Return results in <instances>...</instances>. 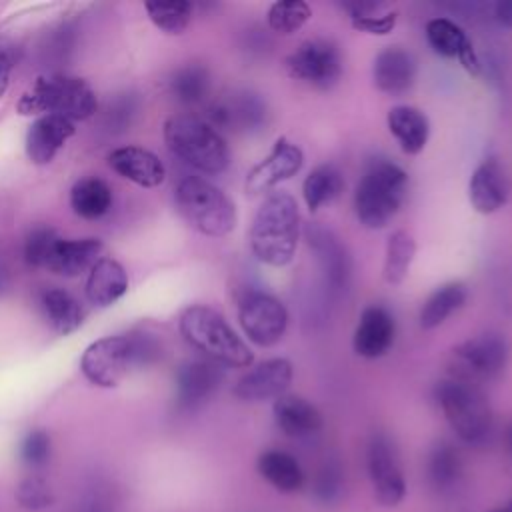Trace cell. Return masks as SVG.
<instances>
[{
    "label": "cell",
    "instance_id": "b9f144b4",
    "mask_svg": "<svg viewBox=\"0 0 512 512\" xmlns=\"http://www.w3.org/2000/svg\"><path fill=\"white\" fill-rule=\"evenodd\" d=\"M20 458L24 464L38 468L44 466L50 458V438L44 430H32L24 436L20 444Z\"/></svg>",
    "mask_w": 512,
    "mask_h": 512
},
{
    "label": "cell",
    "instance_id": "7a4b0ae2",
    "mask_svg": "<svg viewBox=\"0 0 512 512\" xmlns=\"http://www.w3.org/2000/svg\"><path fill=\"white\" fill-rule=\"evenodd\" d=\"M248 242L254 258L272 268L288 266L300 242V210L286 190L266 194L252 218Z\"/></svg>",
    "mask_w": 512,
    "mask_h": 512
},
{
    "label": "cell",
    "instance_id": "7402d4cb",
    "mask_svg": "<svg viewBox=\"0 0 512 512\" xmlns=\"http://www.w3.org/2000/svg\"><path fill=\"white\" fill-rule=\"evenodd\" d=\"M110 168L140 188H156L166 180L164 162L140 146H120L108 154Z\"/></svg>",
    "mask_w": 512,
    "mask_h": 512
},
{
    "label": "cell",
    "instance_id": "e575fe53",
    "mask_svg": "<svg viewBox=\"0 0 512 512\" xmlns=\"http://www.w3.org/2000/svg\"><path fill=\"white\" fill-rule=\"evenodd\" d=\"M172 96L186 106L200 104L210 94V72L202 64H186L170 78Z\"/></svg>",
    "mask_w": 512,
    "mask_h": 512
},
{
    "label": "cell",
    "instance_id": "cb8c5ba5",
    "mask_svg": "<svg viewBox=\"0 0 512 512\" xmlns=\"http://www.w3.org/2000/svg\"><path fill=\"white\" fill-rule=\"evenodd\" d=\"M102 248L104 244L98 238H58L46 270L64 278H76L100 260Z\"/></svg>",
    "mask_w": 512,
    "mask_h": 512
},
{
    "label": "cell",
    "instance_id": "f35d334b",
    "mask_svg": "<svg viewBox=\"0 0 512 512\" xmlns=\"http://www.w3.org/2000/svg\"><path fill=\"white\" fill-rule=\"evenodd\" d=\"M16 502L24 510H44L54 504V494L50 486L38 478V476H28L24 478L18 488H16Z\"/></svg>",
    "mask_w": 512,
    "mask_h": 512
},
{
    "label": "cell",
    "instance_id": "1f68e13d",
    "mask_svg": "<svg viewBox=\"0 0 512 512\" xmlns=\"http://www.w3.org/2000/svg\"><path fill=\"white\" fill-rule=\"evenodd\" d=\"M344 192V176L334 164H320L302 182V198L310 212L332 204Z\"/></svg>",
    "mask_w": 512,
    "mask_h": 512
},
{
    "label": "cell",
    "instance_id": "836d02e7",
    "mask_svg": "<svg viewBox=\"0 0 512 512\" xmlns=\"http://www.w3.org/2000/svg\"><path fill=\"white\" fill-rule=\"evenodd\" d=\"M150 22L168 36H180L194 16V6L188 0H150L144 2Z\"/></svg>",
    "mask_w": 512,
    "mask_h": 512
},
{
    "label": "cell",
    "instance_id": "484cf974",
    "mask_svg": "<svg viewBox=\"0 0 512 512\" xmlns=\"http://www.w3.org/2000/svg\"><path fill=\"white\" fill-rule=\"evenodd\" d=\"M386 126L398 142L400 150L408 156L420 154L428 144L430 120L420 108L412 104L392 106L386 114Z\"/></svg>",
    "mask_w": 512,
    "mask_h": 512
},
{
    "label": "cell",
    "instance_id": "6da1fadb",
    "mask_svg": "<svg viewBox=\"0 0 512 512\" xmlns=\"http://www.w3.org/2000/svg\"><path fill=\"white\" fill-rule=\"evenodd\" d=\"M160 356V340L146 330L104 336L84 350L80 372L98 388H116L132 370L150 366Z\"/></svg>",
    "mask_w": 512,
    "mask_h": 512
},
{
    "label": "cell",
    "instance_id": "7bdbcfd3",
    "mask_svg": "<svg viewBox=\"0 0 512 512\" xmlns=\"http://www.w3.org/2000/svg\"><path fill=\"white\" fill-rule=\"evenodd\" d=\"M14 66V54L12 46L0 38V100L4 98L8 84H10V72Z\"/></svg>",
    "mask_w": 512,
    "mask_h": 512
},
{
    "label": "cell",
    "instance_id": "d4e9b609",
    "mask_svg": "<svg viewBox=\"0 0 512 512\" xmlns=\"http://www.w3.org/2000/svg\"><path fill=\"white\" fill-rule=\"evenodd\" d=\"M276 426L290 438H306L316 434L324 420L320 410L298 394H282L272 404Z\"/></svg>",
    "mask_w": 512,
    "mask_h": 512
},
{
    "label": "cell",
    "instance_id": "2e32d148",
    "mask_svg": "<svg viewBox=\"0 0 512 512\" xmlns=\"http://www.w3.org/2000/svg\"><path fill=\"white\" fill-rule=\"evenodd\" d=\"M426 40L438 56L458 60V64L466 70V74L474 78L480 76L482 72L480 58L474 50L472 40L468 38L466 30L460 24L444 16L432 18L426 22Z\"/></svg>",
    "mask_w": 512,
    "mask_h": 512
},
{
    "label": "cell",
    "instance_id": "60d3db41",
    "mask_svg": "<svg viewBox=\"0 0 512 512\" xmlns=\"http://www.w3.org/2000/svg\"><path fill=\"white\" fill-rule=\"evenodd\" d=\"M314 494L322 504H334L342 496V470L336 464L320 468L314 480Z\"/></svg>",
    "mask_w": 512,
    "mask_h": 512
},
{
    "label": "cell",
    "instance_id": "ffe728a7",
    "mask_svg": "<svg viewBox=\"0 0 512 512\" xmlns=\"http://www.w3.org/2000/svg\"><path fill=\"white\" fill-rule=\"evenodd\" d=\"M416 60L402 46L382 48L372 64V80L376 90L388 96L406 94L416 82Z\"/></svg>",
    "mask_w": 512,
    "mask_h": 512
},
{
    "label": "cell",
    "instance_id": "f1b7e54d",
    "mask_svg": "<svg viewBox=\"0 0 512 512\" xmlns=\"http://www.w3.org/2000/svg\"><path fill=\"white\" fill-rule=\"evenodd\" d=\"M40 308L50 328L62 336L76 332L84 322L80 302L62 288H48L40 294Z\"/></svg>",
    "mask_w": 512,
    "mask_h": 512
},
{
    "label": "cell",
    "instance_id": "44dd1931",
    "mask_svg": "<svg viewBox=\"0 0 512 512\" xmlns=\"http://www.w3.org/2000/svg\"><path fill=\"white\" fill-rule=\"evenodd\" d=\"M74 132V122L62 116H38L26 132V154L30 162L38 166L50 164L56 158V154L66 146V142L74 136Z\"/></svg>",
    "mask_w": 512,
    "mask_h": 512
},
{
    "label": "cell",
    "instance_id": "f546056e",
    "mask_svg": "<svg viewBox=\"0 0 512 512\" xmlns=\"http://www.w3.org/2000/svg\"><path fill=\"white\" fill-rule=\"evenodd\" d=\"M112 188L98 176H84L70 188V208L84 220H98L112 208Z\"/></svg>",
    "mask_w": 512,
    "mask_h": 512
},
{
    "label": "cell",
    "instance_id": "74e56055",
    "mask_svg": "<svg viewBox=\"0 0 512 512\" xmlns=\"http://www.w3.org/2000/svg\"><path fill=\"white\" fill-rule=\"evenodd\" d=\"M58 238L60 236L52 228H46V226H38V228L30 230V234L26 236V242H24L26 262L34 268H44L46 270L50 252H52Z\"/></svg>",
    "mask_w": 512,
    "mask_h": 512
},
{
    "label": "cell",
    "instance_id": "d6986e66",
    "mask_svg": "<svg viewBox=\"0 0 512 512\" xmlns=\"http://www.w3.org/2000/svg\"><path fill=\"white\" fill-rule=\"evenodd\" d=\"M468 200L474 212L488 216L508 202L506 170L496 158H484L470 174Z\"/></svg>",
    "mask_w": 512,
    "mask_h": 512
},
{
    "label": "cell",
    "instance_id": "d590c367",
    "mask_svg": "<svg viewBox=\"0 0 512 512\" xmlns=\"http://www.w3.org/2000/svg\"><path fill=\"white\" fill-rule=\"evenodd\" d=\"M460 476H462L460 452L448 442L436 444L428 458V478L432 486L438 492H448L460 482Z\"/></svg>",
    "mask_w": 512,
    "mask_h": 512
},
{
    "label": "cell",
    "instance_id": "8fae6325",
    "mask_svg": "<svg viewBox=\"0 0 512 512\" xmlns=\"http://www.w3.org/2000/svg\"><path fill=\"white\" fill-rule=\"evenodd\" d=\"M238 324L244 336L260 348L278 344L288 328V310L272 294L262 290H248L238 300Z\"/></svg>",
    "mask_w": 512,
    "mask_h": 512
},
{
    "label": "cell",
    "instance_id": "277c9868",
    "mask_svg": "<svg viewBox=\"0 0 512 512\" xmlns=\"http://www.w3.org/2000/svg\"><path fill=\"white\" fill-rule=\"evenodd\" d=\"M408 196V174L386 158L372 160L354 190V214L368 230L386 228Z\"/></svg>",
    "mask_w": 512,
    "mask_h": 512
},
{
    "label": "cell",
    "instance_id": "52a82bcc",
    "mask_svg": "<svg viewBox=\"0 0 512 512\" xmlns=\"http://www.w3.org/2000/svg\"><path fill=\"white\" fill-rule=\"evenodd\" d=\"M174 202L180 216L200 234L210 238L228 236L238 222L234 200L202 176H186L178 182Z\"/></svg>",
    "mask_w": 512,
    "mask_h": 512
},
{
    "label": "cell",
    "instance_id": "5b68a950",
    "mask_svg": "<svg viewBox=\"0 0 512 512\" xmlns=\"http://www.w3.org/2000/svg\"><path fill=\"white\" fill-rule=\"evenodd\" d=\"M164 142L174 156L202 174H222L230 164V148L222 132L196 114L166 118Z\"/></svg>",
    "mask_w": 512,
    "mask_h": 512
},
{
    "label": "cell",
    "instance_id": "4316f807",
    "mask_svg": "<svg viewBox=\"0 0 512 512\" xmlns=\"http://www.w3.org/2000/svg\"><path fill=\"white\" fill-rule=\"evenodd\" d=\"M128 292V276L122 264L114 258H100L86 280V298L98 308H108Z\"/></svg>",
    "mask_w": 512,
    "mask_h": 512
},
{
    "label": "cell",
    "instance_id": "8d00e7d4",
    "mask_svg": "<svg viewBox=\"0 0 512 512\" xmlns=\"http://www.w3.org/2000/svg\"><path fill=\"white\" fill-rule=\"evenodd\" d=\"M312 16V8L304 0H276L268 6L266 24L280 36L296 34Z\"/></svg>",
    "mask_w": 512,
    "mask_h": 512
},
{
    "label": "cell",
    "instance_id": "4dcf8cb0",
    "mask_svg": "<svg viewBox=\"0 0 512 512\" xmlns=\"http://www.w3.org/2000/svg\"><path fill=\"white\" fill-rule=\"evenodd\" d=\"M260 476L278 492L292 494L304 486V472L298 460L284 450H266L258 456Z\"/></svg>",
    "mask_w": 512,
    "mask_h": 512
},
{
    "label": "cell",
    "instance_id": "ac0fdd59",
    "mask_svg": "<svg viewBox=\"0 0 512 512\" xmlns=\"http://www.w3.org/2000/svg\"><path fill=\"white\" fill-rule=\"evenodd\" d=\"M224 366L208 360L196 358L184 362L176 372V402L180 408L192 410L206 402L218 386L224 382Z\"/></svg>",
    "mask_w": 512,
    "mask_h": 512
},
{
    "label": "cell",
    "instance_id": "5bb4252c",
    "mask_svg": "<svg viewBox=\"0 0 512 512\" xmlns=\"http://www.w3.org/2000/svg\"><path fill=\"white\" fill-rule=\"evenodd\" d=\"M266 102L248 90H232L210 102L206 108V122L218 132H254L266 124Z\"/></svg>",
    "mask_w": 512,
    "mask_h": 512
},
{
    "label": "cell",
    "instance_id": "83f0119b",
    "mask_svg": "<svg viewBox=\"0 0 512 512\" xmlns=\"http://www.w3.org/2000/svg\"><path fill=\"white\" fill-rule=\"evenodd\" d=\"M468 300V286L462 280H450L440 284L422 304L418 324L422 330H434L442 326L454 312H458Z\"/></svg>",
    "mask_w": 512,
    "mask_h": 512
},
{
    "label": "cell",
    "instance_id": "ba28073f",
    "mask_svg": "<svg viewBox=\"0 0 512 512\" xmlns=\"http://www.w3.org/2000/svg\"><path fill=\"white\" fill-rule=\"evenodd\" d=\"M436 402L460 440L482 444L492 432V408L484 392L462 380H442L436 384Z\"/></svg>",
    "mask_w": 512,
    "mask_h": 512
},
{
    "label": "cell",
    "instance_id": "603a6c76",
    "mask_svg": "<svg viewBox=\"0 0 512 512\" xmlns=\"http://www.w3.org/2000/svg\"><path fill=\"white\" fill-rule=\"evenodd\" d=\"M306 240L310 248L316 254V260L326 276V282L334 290H342L348 286L350 280V256L346 252V246L340 242V238L318 224H310L306 228Z\"/></svg>",
    "mask_w": 512,
    "mask_h": 512
},
{
    "label": "cell",
    "instance_id": "ee69618b",
    "mask_svg": "<svg viewBox=\"0 0 512 512\" xmlns=\"http://www.w3.org/2000/svg\"><path fill=\"white\" fill-rule=\"evenodd\" d=\"M494 18L500 26L512 28V0H502L494 4Z\"/></svg>",
    "mask_w": 512,
    "mask_h": 512
},
{
    "label": "cell",
    "instance_id": "d6a6232c",
    "mask_svg": "<svg viewBox=\"0 0 512 512\" xmlns=\"http://www.w3.org/2000/svg\"><path fill=\"white\" fill-rule=\"evenodd\" d=\"M416 256V240L408 230H394L386 240L382 278L386 284H402Z\"/></svg>",
    "mask_w": 512,
    "mask_h": 512
},
{
    "label": "cell",
    "instance_id": "9c48e42d",
    "mask_svg": "<svg viewBox=\"0 0 512 512\" xmlns=\"http://www.w3.org/2000/svg\"><path fill=\"white\" fill-rule=\"evenodd\" d=\"M510 360V342L498 332L470 336L454 346L448 362L450 378L478 386L504 372Z\"/></svg>",
    "mask_w": 512,
    "mask_h": 512
},
{
    "label": "cell",
    "instance_id": "e0dca14e",
    "mask_svg": "<svg viewBox=\"0 0 512 512\" xmlns=\"http://www.w3.org/2000/svg\"><path fill=\"white\" fill-rule=\"evenodd\" d=\"M396 338L394 316L382 306H366L358 318L352 336V348L356 356L366 360L382 358L390 352Z\"/></svg>",
    "mask_w": 512,
    "mask_h": 512
},
{
    "label": "cell",
    "instance_id": "9a60e30c",
    "mask_svg": "<svg viewBox=\"0 0 512 512\" xmlns=\"http://www.w3.org/2000/svg\"><path fill=\"white\" fill-rule=\"evenodd\" d=\"M292 376L294 366L288 358H268L242 374L236 380L232 394L242 402L276 400L278 396L286 394L288 386L292 384Z\"/></svg>",
    "mask_w": 512,
    "mask_h": 512
},
{
    "label": "cell",
    "instance_id": "8992f818",
    "mask_svg": "<svg viewBox=\"0 0 512 512\" xmlns=\"http://www.w3.org/2000/svg\"><path fill=\"white\" fill-rule=\"evenodd\" d=\"M98 108L96 92L92 86L66 74L40 76L18 100L16 110L22 116H44L56 114L70 122L90 118Z\"/></svg>",
    "mask_w": 512,
    "mask_h": 512
},
{
    "label": "cell",
    "instance_id": "ab89813d",
    "mask_svg": "<svg viewBox=\"0 0 512 512\" xmlns=\"http://www.w3.org/2000/svg\"><path fill=\"white\" fill-rule=\"evenodd\" d=\"M350 24L358 32H366L372 36H386L396 28L398 12L396 10L356 12V14H350Z\"/></svg>",
    "mask_w": 512,
    "mask_h": 512
},
{
    "label": "cell",
    "instance_id": "30bf717a",
    "mask_svg": "<svg viewBox=\"0 0 512 512\" xmlns=\"http://www.w3.org/2000/svg\"><path fill=\"white\" fill-rule=\"evenodd\" d=\"M284 66L292 80L304 82L316 90H330L344 72L340 48L326 38L304 40L286 56Z\"/></svg>",
    "mask_w": 512,
    "mask_h": 512
},
{
    "label": "cell",
    "instance_id": "4fadbf2b",
    "mask_svg": "<svg viewBox=\"0 0 512 512\" xmlns=\"http://www.w3.org/2000/svg\"><path fill=\"white\" fill-rule=\"evenodd\" d=\"M304 166V152L286 136L276 138L270 152L258 160L244 178V194L250 198L266 196L282 182L294 178Z\"/></svg>",
    "mask_w": 512,
    "mask_h": 512
},
{
    "label": "cell",
    "instance_id": "f6af8a7d",
    "mask_svg": "<svg viewBox=\"0 0 512 512\" xmlns=\"http://www.w3.org/2000/svg\"><path fill=\"white\" fill-rule=\"evenodd\" d=\"M490 512H512V500H508V502H504V504L492 508Z\"/></svg>",
    "mask_w": 512,
    "mask_h": 512
},
{
    "label": "cell",
    "instance_id": "7c38bea8",
    "mask_svg": "<svg viewBox=\"0 0 512 512\" xmlns=\"http://www.w3.org/2000/svg\"><path fill=\"white\" fill-rule=\"evenodd\" d=\"M366 466L376 500L388 508L398 506L406 496V480L398 450L390 436L376 432L370 438L366 450Z\"/></svg>",
    "mask_w": 512,
    "mask_h": 512
},
{
    "label": "cell",
    "instance_id": "bcb514c9",
    "mask_svg": "<svg viewBox=\"0 0 512 512\" xmlns=\"http://www.w3.org/2000/svg\"><path fill=\"white\" fill-rule=\"evenodd\" d=\"M508 444H510V448H512V428L508 430Z\"/></svg>",
    "mask_w": 512,
    "mask_h": 512
},
{
    "label": "cell",
    "instance_id": "3957f363",
    "mask_svg": "<svg viewBox=\"0 0 512 512\" xmlns=\"http://www.w3.org/2000/svg\"><path fill=\"white\" fill-rule=\"evenodd\" d=\"M178 328L182 338L194 350L220 366L250 368L254 364V354L248 344L236 334V330L218 310L206 304H192L184 308Z\"/></svg>",
    "mask_w": 512,
    "mask_h": 512
}]
</instances>
